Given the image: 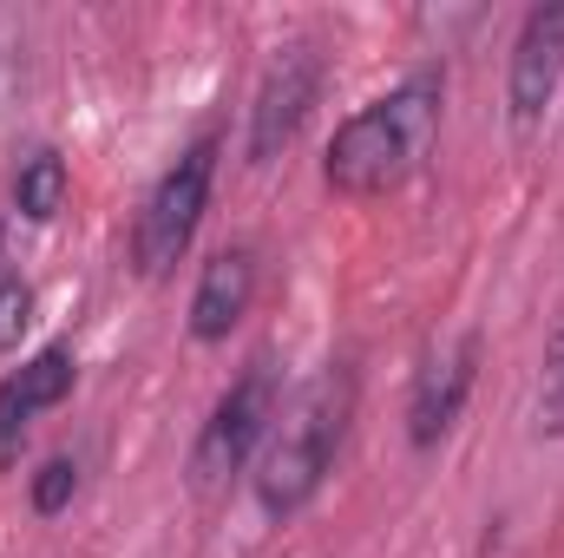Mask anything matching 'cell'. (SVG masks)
Returning a JSON list of instances; mask_svg holds the SVG:
<instances>
[{"label":"cell","instance_id":"5b68a950","mask_svg":"<svg viewBox=\"0 0 564 558\" xmlns=\"http://www.w3.org/2000/svg\"><path fill=\"white\" fill-rule=\"evenodd\" d=\"M315 99H322V53H315L308 40L276 46V60L263 66V86H257V99H250V139H243V158H250V164L282 158L289 144L302 139Z\"/></svg>","mask_w":564,"mask_h":558},{"label":"cell","instance_id":"9c48e42d","mask_svg":"<svg viewBox=\"0 0 564 558\" xmlns=\"http://www.w3.org/2000/svg\"><path fill=\"white\" fill-rule=\"evenodd\" d=\"M250 302H257V250H250V244H230V250H217V257L197 270L191 315H184L191 342H197V348L230 342V329L250 315Z\"/></svg>","mask_w":564,"mask_h":558},{"label":"cell","instance_id":"30bf717a","mask_svg":"<svg viewBox=\"0 0 564 558\" xmlns=\"http://www.w3.org/2000/svg\"><path fill=\"white\" fill-rule=\"evenodd\" d=\"M66 191H73V171H66V158L53 144H40V151L20 158V171H13V211L26 224H53L66 211Z\"/></svg>","mask_w":564,"mask_h":558},{"label":"cell","instance_id":"ba28073f","mask_svg":"<svg viewBox=\"0 0 564 558\" xmlns=\"http://www.w3.org/2000/svg\"><path fill=\"white\" fill-rule=\"evenodd\" d=\"M73 388H79V355H73V342H46L40 355H26V362L0 382V466L20 453L26 427L40 415H53Z\"/></svg>","mask_w":564,"mask_h":558},{"label":"cell","instance_id":"52a82bcc","mask_svg":"<svg viewBox=\"0 0 564 558\" xmlns=\"http://www.w3.org/2000/svg\"><path fill=\"white\" fill-rule=\"evenodd\" d=\"M479 355H486V335L479 329H459L446 348H433L414 375V395H408V447L414 453H433L479 388Z\"/></svg>","mask_w":564,"mask_h":558},{"label":"cell","instance_id":"3957f363","mask_svg":"<svg viewBox=\"0 0 564 558\" xmlns=\"http://www.w3.org/2000/svg\"><path fill=\"white\" fill-rule=\"evenodd\" d=\"M217 158H224V132H197L151 184L139 224H132V270L144 282L171 277L184 264V250L197 244V224H204L210 191H217Z\"/></svg>","mask_w":564,"mask_h":558},{"label":"cell","instance_id":"7c38bea8","mask_svg":"<svg viewBox=\"0 0 564 558\" xmlns=\"http://www.w3.org/2000/svg\"><path fill=\"white\" fill-rule=\"evenodd\" d=\"M539 433L564 440V322L545 342V368H539Z\"/></svg>","mask_w":564,"mask_h":558},{"label":"cell","instance_id":"6da1fadb","mask_svg":"<svg viewBox=\"0 0 564 558\" xmlns=\"http://www.w3.org/2000/svg\"><path fill=\"white\" fill-rule=\"evenodd\" d=\"M440 112H446V66H414L408 79H394L381 99H368L361 112H348L335 126V139L322 151V184L335 197H388L401 191L426 164V151L440 139Z\"/></svg>","mask_w":564,"mask_h":558},{"label":"cell","instance_id":"5bb4252c","mask_svg":"<svg viewBox=\"0 0 564 558\" xmlns=\"http://www.w3.org/2000/svg\"><path fill=\"white\" fill-rule=\"evenodd\" d=\"M0 250H7V217H0Z\"/></svg>","mask_w":564,"mask_h":558},{"label":"cell","instance_id":"8fae6325","mask_svg":"<svg viewBox=\"0 0 564 558\" xmlns=\"http://www.w3.org/2000/svg\"><path fill=\"white\" fill-rule=\"evenodd\" d=\"M73 500H79V460H73V453L40 460V473L26 480V506H33L40 519H59Z\"/></svg>","mask_w":564,"mask_h":558},{"label":"cell","instance_id":"8992f818","mask_svg":"<svg viewBox=\"0 0 564 558\" xmlns=\"http://www.w3.org/2000/svg\"><path fill=\"white\" fill-rule=\"evenodd\" d=\"M564 86V0L525 7L519 33H512V60H506V119L512 132H532Z\"/></svg>","mask_w":564,"mask_h":558},{"label":"cell","instance_id":"277c9868","mask_svg":"<svg viewBox=\"0 0 564 558\" xmlns=\"http://www.w3.org/2000/svg\"><path fill=\"white\" fill-rule=\"evenodd\" d=\"M282 415V375L270 355H257L217 401H210V415L197 427V440H191V460H184V480L197 486V493H217V486H230V473H243L263 447H270V427Z\"/></svg>","mask_w":564,"mask_h":558},{"label":"cell","instance_id":"7a4b0ae2","mask_svg":"<svg viewBox=\"0 0 564 558\" xmlns=\"http://www.w3.org/2000/svg\"><path fill=\"white\" fill-rule=\"evenodd\" d=\"M355 395H361V382H355L348 362H335L308 388H295V401L270 427V447L257 453V506H263V519H276V526L295 519L328 486V473L341 460V440H348V420H355Z\"/></svg>","mask_w":564,"mask_h":558},{"label":"cell","instance_id":"4fadbf2b","mask_svg":"<svg viewBox=\"0 0 564 558\" xmlns=\"http://www.w3.org/2000/svg\"><path fill=\"white\" fill-rule=\"evenodd\" d=\"M33 309H40L33 282H26V277H0V355H13V348H20V335L33 329Z\"/></svg>","mask_w":564,"mask_h":558}]
</instances>
